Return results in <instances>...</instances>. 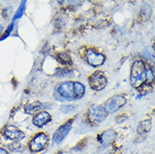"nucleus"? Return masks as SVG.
Returning <instances> with one entry per match:
<instances>
[{
    "mask_svg": "<svg viewBox=\"0 0 155 154\" xmlns=\"http://www.w3.org/2000/svg\"><path fill=\"white\" fill-rule=\"evenodd\" d=\"M107 84V79L104 73L96 71L89 77V85L95 91H101Z\"/></svg>",
    "mask_w": 155,
    "mask_h": 154,
    "instance_id": "5",
    "label": "nucleus"
},
{
    "mask_svg": "<svg viewBox=\"0 0 155 154\" xmlns=\"http://www.w3.org/2000/svg\"><path fill=\"white\" fill-rule=\"evenodd\" d=\"M74 93H75V99H81L84 95L85 93V88L82 84L81 83L76 82L74 84Z\"/></svg>",
    "mask_w": 155,
    "mask_h": 154,
    "instance_id": "13",
    "label": "nucleus"
},
{
    "mask_svg": "<svg viewBox=\"0 0 155 154\" xmlns=\"http://www.w3.org/2000/svg\"><path fill=\"white\" fill-rule=\"evenodd\" d=\"M0 154H8V152L6 150H4V148L0 147Z\"/></svg>",
    "mask_w": 155,
    "mask_h": 154,
    "instance_id": "27",
    "label": "nucleus"
},
{
    "mask_svg": "<svg viewBox=\"0 0 155 154\" xmlns=\"http://www.w3.org/2000/svg\"><path fill=\"white\" fill-rule=\"evenodd\" d=\"M154 80V73L152 68L148 67L146 69V83L147 84H150Z\"/></svg>",
    "mask_w": 155,
    "mask_h": 154,
    "instance_id": "19",
    "label": "nucleus"
},
{
    "mask_svg": "<svg viewBox=\"0 0 155 154\" xmlns=\"http://www.w3.org/2000/svg\"><path fill=\"white\" fill-rule=\"evenodd\" d=\"M71 129H72V121H68V122L61 126L53 134L52 144L53 145H59L64 140L67 136L68 135Z\"/></svg>",
    "mask_w": 155,
    "mask_h": 154,
    "instance_id": "7",
    "label": "nucleus"
},
{
    "mask_svg": "<svg viewBox=\"0 0 155 154\" xmlns=\"http://www.w3.org/2000/svg\"><path fill=\"white\" fill-rule=\"evenodd\" d=\"M48 143V136L44 132H40L29 142V148L32 152L42 151Z\"/></svg>",
    "mask_w": 155,
    "mask_h": 154,
    "instance_id": "4",
    "label": "nucleus"
},
{
    "mask_svg": "<svg viewBox=\"0 0 155 154\" xmlns=\"http://www.w3.org/2000/svg\"><path fill=\"white\" fill-rule=\"evenodd\" d=\"M43 108V105L40 102H34L31 104H25V112L29 115H33L37 113L39 110H41Z\"/></svg>",
    "mask_w": 155,
    "mask_h": 154,
    "instance_id": "12",
    "label": "nucleus"
},
{
    "mask_svg": "<svg viewBox=\"0 0 155 154\" xmlns=\"http://www.w3.org/2000/svg\"><path fill=\"white\" fill-rule=\"evenodd\" d=\"M3 136L6 139H8L10 141H14L15 143H19V141L23 140L25 138V133L19 130L17 127L7 125L3 130Z\"/></svg>",
    "mask_w": 155,
    "mask_h": 154,
    "instance_id": "6",
    "label": "nucleus"
},
{
    "mask_svg": "<svg viewBox=\"0 0 155 154\" xmlns=\"http://www.w3.org/2000/svg\"><path fill=\"white\" fill-rule=\"evenodd\" d=\"M115 152L114 146L110 144L107 146H101L100 148H98L96 152L94 154H113Z\"/></svg>",
    "mask_w": 155,
    "mask_h": 154,
    "instance_id": "17",
    "label": "nucleus"
},
{
    "mask_svg": "<svg viewBox=\"0 0 155 154\" xmlns=\"http://www.w3.org/2000/svg\"><path fill=\"white\" fill-rule=\"evenodd\" d=\"M116 131H114L113 130H106L97 136V141L101 143L102 146H107V145L111 144V143L116 138Z\"/></svg>",
    "mask_w": 155,
    "mask_h": 154,
    "instance_id": "10",
    "label": "nucleus"
},
{
    "mask_svg": "<svg viewBox=\"0 0 155 154\" xmlns=\"http://www.w3.org/2000/svg\"><path fill=\"white\" fill-rule=\"evenodd\" d=\"M25 1L21 2V4H20V5H19V8L17 9L14 18H13V20H15V19L21 18V16L23 15L24 11H25Z\"/></svg>",
    "mask_w": 155,
    "mask_h": 154,
    "instance_id": "18",
    "label": "nucleus"
},
{
    "mask_svg": "<svg viewBox=\"0 0 155 154\" xmlns=\"http://www.w3.org/2000/svg\"><path fill=\"white\" fill-rule=\"evenodd\" d=\"M143 54L144 57L147 59V60H154L155 57L154 55H153V51L150 47H147V48H145L143 51Z\"/></svg>",
    "mask_w": 155,
    "mask_h": 154,
    "instance_id": "20",
    "label": "nucleus"
},
{
    "mask_svg": "<svg viewBox=\"0 0 155 154\" xmlns=\"http://www.w3.org/2000/svg\"><path fill=\"white\" fill-rule=\"evenodd\" d=\"M2 30H3V26H2V25H0V31H2Z\"/></svg>",
    "mask_w": 155,
    "mask_h": 154,
    "instance_id": "28",
    "label": "nucleus"
},
{
    "mask_svg": "<svg viewBox=\"0 0 155 154\" xmlns=\"http://www.w3.org/2000/svg\"><path fill=\"white\" fill-rule=\"evenodd\" d=\"M57 59L60 63L62 64H72V59L69 55L66 52H59L57 55Z\"/></svg>",
    "mask_w": 155,
    "mask_h": 154,
    "instance_id": "15",
    "label": "nucleus"
},
{
    "mask_svg": "<svg viewBox=\"0 0 155 154\" xmlns=\"http://www.w3.org/2000/svg\"><path fill=\"white\" fill-rule=\"evenodd\" d=\"M13 27H14V24H11L10 25H8V29H7V31L4 32V34L3 35V36H2V37L0 38V41H3L4 39L7 38L8 35H10V33H11L12 30H13Z\"/></svg>",
    "mask_w": 155,
    "mask_h": 154,
    "instance_id": "24",
    "label": "nucleus"
},
{
    "mask_svg": "<svg viewBox=\"0 0 155 154\" xmlns=\"http://www.w3.org/2000/svg\"><path fill=\"white\" fill-rule=\"evenodd\" d=\"M153 48H154V50H155V43H154V46H153Z\"/></svg>",
    "mask_w": 155,
    "mask_h": 154,
    "instance_id": "29",
    "label": "nucleus"
},
{
    "mask_svg": "<svg viewBox=\"0 0 155 154\" xmlns=\"http://www.w3.org/2000/svg\"><path fill=\"white\" fill-rule=\"evenodd\" d=\"M57 154H76L74 152H71V151H62L60 152H58Z\"/></svg>",
    "mask_w": 155,
    "mask_h": 154,
    "instance_id": "26",
    "label": "nucleus"
},
{
    "mask_svg": "<svg viewBox=\"0 0 155 154\" xmlns=\"http://www.w3.org/2000/svg\"><path fill=\"white\" fill-rule=\"evenodd\" d=\"M151 129V122L150 120H143L142 122H140L138 126H137V132L139 134L144 133V132H147L150 131Z\"/></svg>",
    "mask_w": 155,
    "mask_h": 154,
    "instance_id": "16",
    "label": "nucleus"
},
{
    "mask_svg": "<svg viewBox=\"0 0 155 154\" xmlns=\"http://www.w3.org/2000/svg\"><path fill=\"white\" fill-rule=\"evenodd\" d=\"M51 120V116L47 111H41L37 113L34 118L32 120V122L35 126L42 127L43 126L47 125L48 122H50Z\"/></svg>",
    "mask_w": 155,
    "mask_h": 154,
    "instance_id": "11",
    "label": "nucleus"
},
{
    "mask_svg": "<svg viewBox=\"0 0 155 154\" xmlns=\"http://www.w3.org/2000/svg\"><path fill=\"white\" fill-rule=\"evenodd\" d=\"M75 109H76V106H75V105H74V104L62 105V107H61V111H62V113L68 114V113H70V112L74 111Z\"/></svg>",
    "mask_w": 155,
    "mask_h": 154,
    "instance_id": "22",
    "label": "nucleus"
},
{
    "mask_svg": "<svg viewBox=\"0 0 155 154\" xmlns=\"http://www.w3.org/2000/svg\"><path fill=\"white\" fill-rule=\"evenodd\" d=\"M56 74L59 77H63V76H68L70 74H72V73L68 69H58Z\"/></svg>",
    "mask_w": 155,
    "mask_h": 154,
    "instance_id": "23",
    "label": "nucleus"
},
{
    "mask_svg": "<svg viewBox=\"0 0 155 154\" xmlns=\"http://www.w3.org/2000/svg\"><path fill=\"white\" fill-rule=\"evenodd\" d=\"M8 148H9V150L13 151V152H22L23 150H25V146L19 143H12L8 146Z\"/></svg>",
    "mask_w": 155,
    "mask_h": 154,
    "instance_id": "21",
    "label": "nucleus"
},
{
    "mask_svg": "<svg viewBox=\"0 0 155 154\" xmlns=\"http://www.w3.org/2000/svg\"><path fill=\"white\" fill-rule=\"evenodd\" d=\"M126 102H127V100L125 97L121 96V95H116V96L110 98L105 103V110L108 113H114V112L117 111L122 106H124Z\"/></svg>",
    "mask_w": 155,
    "mask_h": 154,
    "instance_id": "8",
    "label": "nucleus"
},
{
    "mask_svg": "<svg viewBox=\"0 0 155 154\" xmlns=\"http://www.w3.org/2000/svg\"><path fill=\"white\" fill-rule=\"evenodd\" d=\"M152 15V8L151 7L147 4H144L143 8L141 9V13H140V17L143 21H147L149 19L150 16Z\"/></svg>",
    "mask_w": 155,
    "mask_h": 154,
    "instance_id": "14",
    "label": "nucleus"
},
{
    "mask_svg": "<svg viewBox=\"0 0 155 154\" xmlns=\"http://www.w3.org/2000/svg\"><path fill=\"white\" fill-rule=\"evenodd\" d=\"M56 93H58V96H55V98L61 101H64V100L69 101V100H75L74 84L72 82L62 83L58 87L56 90Z\"/></svg>",
    "mask_w": 155,
    "mask_h": 154,
    "instance_id": "2",
    "label": "nucleus"
},
{
    "mask_svg": "<svg viewBox=\"0 0 155 154\" xmlns=\"http://www.w3.org/2000/svg\"><path fill=\"white\" fill-rule=\"evenodd\" d=\"M126 119H127V116H125V115H120V116H118L116 117V121L117 123H121V122H123Z\"/></svg>",
    "mask_w": 155,
    "mask_h": 154,
    "instance_id": "25",
    "label": "nucleus"
},
{
    "mask_svg": "<svg viewBox=\"0 0 155 154\" xmlns=\"http://www.w3.org/2000/svg\"><path fill=\"white\" fill-rule=\"evenodd\" d=\"M85 58L86 61L89 65L93 66V67L101 66L105 61V57L104 55L96 52L92 49H89L86 51Z\"/></svg>",
    "mask_w": 155,
    "mask_h": 154,
    "instance_id": "9",
    "label": "nucleus"
},
{
    "mask_svg": "<svg viewBox=\"0 0 155 154\" xmlns=\"http://www.w3.org/2000/svg\"><path fill=\"white\" fill-rule=\"evenodd\" d=\"M108 116V112L105 110V107L101 105L93 104L89 108L88 117L92 123H101Z\"/></svg>",
    "mask_w": 155,
    "mask_h": 154,
    "instance_id": "3",
    "label": "nucleus"
},
{
    "mask_svg": "<svg viewBox=\"0 0 155 154\" xmlns=\"http://www.w3.org/2000/svg\"><path fill=\"white\" fill-rule=\"evenodd\" d=\"M146 81V66L143 61H137L133 63L131 72L130 82L132 87L139 89Z\"/></svg>",
    "mask_w": 155,
    "mask_h": 154,
    "instance_id": "1",
    "label": "nucleus"
}]
</instances>
